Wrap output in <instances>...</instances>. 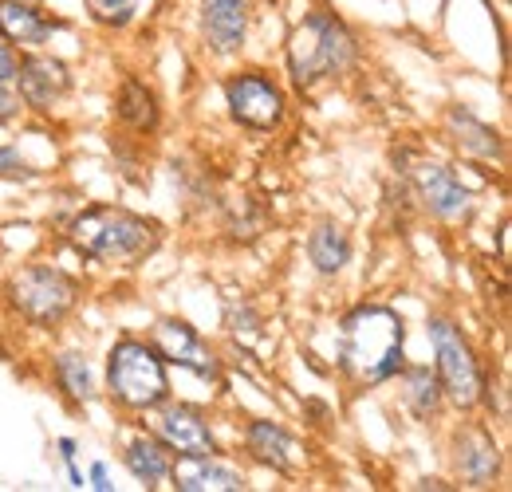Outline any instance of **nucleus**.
Here are the masks:
<instances>
[{
    "instance_id": "ddd939ff",
    "label": "nucleus",
    "mask_w": 512,
    "mask_h": 492,
    "mask_svg": "<svg viewBox=\"0 0 512 492\" xmlns=\"http://www.w3.org/2000/svg\"><path fill=\"white\" fill-rule=\"evenodd\" d=\"M241 445H245V453L253 457L260 469H272L280 477H292L304 465L300 437L288 430L284 422H272V418H249L241 426Z\"/></svg>"
},
{
    "instance_id": "c756f323",
    "label": "nucleus",
    "mask_w": 512,
    "mask_h": 492,
    "mask_svg": "<svg viewBox=\"0 0 512 492\" xmlns=\"http://www.w3.org/2000/svg\"><path fill=\"white\" fill-rule=\"evenodd\" d=\"M67 481H71V489H87V477L79 473V465H75V461H67Z\"/></svg>"
},
{
    "instance_id": "9b49d317",
    "label": "nucleus",
    "mask_w": 512,
    "mask_h": 492,
    "mask_svg": "<svg viewBox=\"0 0 512 492\" xmlns=\"http://www.w3.org/2000/svg\"><path fill=\"white\" fill-rule=\"evenodd\" d=\"M150 433L174 453V457H190V453H221L213 422L201 406L193 402H174L166 398L158 410H150Z\"/></svg>"
},
{
    "instance_id": "9d476101",
    "label": "nucleus",
    "mask_w": 512,
    "mask_h": 492,
    "mask_svg": "<svg viewBox=\"0 0 512 492\" xmlns=\"http://www.w3.org/2000/svg\"><path fill=\"white\" fill-rule=\"evenodd\" d=\"M12 83H16V95H20L24 111L52 115L67 95H71L75 75H71V67H67L64 60L48 56L44 48H36V52H20V60H16V79H12Z\"/></svg>"
},
{
    "instance_id": "7ed1b4c3",
    "label": "nucleus",
    "mask_w": 512,
    "mask_h": 492,
    "mask_svg": "<svg viewBox=\"0 0 512 492\" xmlns=\"http://www.w3.org/2000/svg\"><path fill=\"white\" fill-rule=\"evenodd\" d=\"M359 52H363L359 36L339 12L312 8L292 28V36L284 44V63H288V75L300 91H316L323 83L351 75V67L359 63Z\"/></svg>"
},
{
    "instance_id": "a211bd4d",
    "label": "nucleus",
    "mask_w": 512,
    "mask_h": 492,
    "mask_svg": "<svg viewBox=\"0 0 512 492\" xmlns=\"http://www.w3.org/2000/svg\"><path fill=\"white\" fill-rule=\"evenodd\" d=\"M394 382H398V394H402V406H406V414L414 418V422H434L442 410H446V394H442V382H438V374L434 367H426V363H406V367L394 374Z\"/></svg>"
},
{
    "instance_id": "c85d7f7f",
    "label": "nucleus",
    "mask_w": 512,
    "mask_h": 492,
    "mask_svg": "<svg viewBox=\"0 0 512 492\" xmlns=\"http://www.w3.org/2000/svg\"><path fill=\"white\" fill-rule=\"evenodd\" d=\"M56 449H60V457H64V465H67V461H75L79 441H75V437H60V441H56Z\"/></svg>"
},
{
    "instance_id": "1a4fd4ad",
    "label": "nucleus",
    "mask_w": 512,
    "mask_h": 492,
    "mask_svg": "<svg viewBox=\"0 0 512 492\" xmlns=\"http://www.w3.org/2000/svg\"><path fill=\"white\" fill-rule=\"evenodd\" d=\"M146 339L154 343V351L162 355L166 367L186 370V374L209 382V386H221V382H225V359L205 343V335L193 327L190 319H182V315H162V319L150 327Z\"/></svg>"
},
{
    "instance_id": "cd10ccee",
    "label": "nucleus",
    "mask_w": 512,
    "mask_h": 492,
    "mask_svg": "<svg viewBox=\"0 0 512 492\" xmlns=\"http://www.w3.org/2000/svg\"><path fill=\"white\" fill-rule=\"evenodd\" d=\"M16 60H20V52L0 36V79H4V83H12V79H16Z\"/></svg>"
},
{
    "instance_id": "b1692460",
    "label": "nucleus",
    "mask_w": 512,
    "mask_h": 492,
    "mask_svg": "<svg viewBox=\"0 0 512 492\" xmlns=\"http://www.w3.org/2000/svg\"><path fill=\"white\" fill-rule=\"evenodd\" d=\"M225 327H229V335L237 339V343H256L260 335H264V327H260V315L249 300H229L225 304Z\"/></svg>"
},
{
    "instance_id": "bb28decb",
    "label": "nucleus",
    "mask_w": 512,
    "mask_h": 492,
    "mask_svg": "<svg viewBox=\"0 0 512 492\" xmlns=\"http://www.w3.org/2000/svg\"><path fill=\"white\" fill-rule=\"evenodd\" d=\"M87 489H95V492H111V489H115V481H111V469H107V461H95V465L87 469Z\"/></svg>"
},
{
    "instance_id": "7c9ffc66",
    "label": "nucleus",
    "mask_w": 512,
    "mask_h": 492,
    "mask_svg": "<svg viewBox=\"0 0 512 492\" xmlns=\"http://www.w3.org/2000/svg\"><path fill=\"white\" fill-rule=\"evenodd\" d=\"M24 4H44V0H24Z\"/></svg>"
},
{
    "instance_id": "6e6552de",
    "label": "nucleus",
    "mask_w": 512,
    "mask_h": 492,
    "mask_svg": "<svg viewBox=\"0 0 512 492\" xmlns=\"http://www.w3.org/2000/svg\"><path fill=\"white\" fill-rule=\"evenodd\" d=\"M406 178H410V189H414V197H418V205H422L426 217H434L442 225H469L473 221L477 197H473L469 185L461 182V174L449 170L446 162L418 158L406 170Z\"/></svg>"
},
{
    "instance_id": "dca6fc26",
    "label": "nucleus",
    "mask_w": 512,
    "mask_h": 492,
    "mask_svg": "<svg viewBox=\"0 0 512 492\" xmlns=\"http://www.w3.org/2000/svg\"><path fill=\"white\" fill-rule=\"evenodd\" d=\"M71 24L60 16H48L44 4H24V0H0V36L16 52H36L48 48L56 32H67Z\"/></svg>"
},
{
    "instance_id": "423d86ee",
    "label": "nucleus",
    "mask_w": 512,
    "mask_h": 492,
    "mask_svg": "<svg viewBox=\"0 0 512 492\" xmlns=\"http://www.w3.org/2000/svg\"><path fill=\"white\" fill-rule=\"evenodd\" d=\"M426 339L434 351V374L442 382L446 402L457 410H477L489 398V374L481 367L473 343L465 339V331L449 319V315H430L426 319Z\"/></svg>"
},
{
    "instance_id": "412c9836",
    "label": "nucleus",
    "mask_w": 512,
    "mask_h": 492,
    "mask_svg": "<svg viewBox=\"0 0 512 492\" xmlns=\"http://www.w3.org/2000/svg\"><path fill=\"white\" fill-rule=\"evenodd\" d=\"M115 119L134 134H158L162 126V103L154 87H146L138 75H127L115 91Z\"/></svg>"
},
{
    "instance_id": "f3484780",
    "label": "nucleus",
    "mask_w": 512,
    "mask_h": 492,
    "mask_svg": "<svg viewBox=\"0 0 512 492\" xmlns=\"http://www.w3.org/2000/svg\"><path fill=\"white\" fill-rule=\"evenodd\" d=\"M166 485L178 492H241L245 473L221 461L217 453H190V457H174Z\"/></svg>"
},
{
    "instance_id": "4468645a",
    "label": "nucleus",
    "mask_w": 512,
    "mask_h": 492,
    "mask_svg": "<svg viewBox=\"0 0 512 492\" xmlns=\"http://www.w3.org/2000/svg\"><path fill=\"white\" fill-rule=\"evenodd\" d=\"M442 130H446L449 146L461 158H473V162H485V166H501L505 162V138H501V130L489 126L481 115H473L469 107H461V103L446 107Z\"/></svg>"
},
{
    "instance_id": "4be33fe9",
    "label": "nucleus",
    "mask_w": 512,
    "mask_h": 492,
    "mask_svg": "<svg viewBox=\"0 0 512 492\" xmlns=\"http://www.w3.org/2000/svg\"><path fill=\"white\" fill-rule=\"evenodd\" d=\"M304 252H308V260H312V268L320 272V276H339L347 264H351V237H347V229L339 225V221H320L312 233H308V241H304Z\"/></svg>"
},
{
    "instance_id": "a878e982",
    "label": "nucleus",
    "mask_w": 512,
    "mask_h": 492,
    "mask_svg": "<svg viewBox=\"0 0 512 492\" xmlns=\"http://www.w3.org/2000/svg\"><path fill=\"white\" fill-rule=\"evenodd\" d=\"M20 119H24V103L16 95V83L0 79V126H16Z\"/></svg>"
},
{
    "instance_id": "393cba45",
    "label": "nucleus",
    "mask_w": 512,
    "mask_h": 492,
    "mask_svg": "<svg viewBox=\"0 0 512 492\" xmlns=\"http://www.w3.org/2000/svg\"><path fill=\"white\" fill-rule=\"evenodd\" d=\"M36 178H40V170L28 158H20L16 146L0 142V182H36Z\"/></svg>"
},
{
    "instance_id": "20e7f679",
    "label": "nucleus",
    "mask_w": 512,
    "mask_h": 492,
    "mask_svg": "<svg viewBox=\"0 0 512 492\" xmlns=\"http://www.w3.org/2000/svg\"><path fill=\"white\" fill-rule=\"evenodd\" d=\"M103 394L115 410L146 418L150 410H158L166 398H174L170 386V367L162 363V355L154 351L150 339L142 335H119L107 351V367H103Z\"/></svg>"
},
{
    "instance_id": "aec40b11",
    "label": "nucleus",
    "mask_w": 512,
    "mask_h": 492,
    "mask_svg": "<svg viewBox=\"0 0 512 492\" xmlns=\"http://www.w3.org/2000/svg\"><path fill=\"white\" fill-rule=\"evenodd\" d=\"M52 386L71 410H87L99 398V378L87 363V355H79V351L52 355Z\"/></svg>"
},
{
    "instance_id": "f257e3e1",
    "label": "nucleus",
    "mask_w": 512,
    "mask_h": 492,
    "mask_svg": "<svg viewBox=\"0 0 512 492\" xmlns=\"http://www.w3.org/2000/svg\"><path fill=\"white\" fill-rule=\"evenodd\" d=\"M406 367V319L386 304H355L339 319V370L363 390L394 382Z\"/></svg>"
},
{
    "instance_id": "2eb2a0df",
    "label": "nucleus",
    "mask_w": 512,
    "mask_h": 492,
    "mask_svg": "<svg viewBox=\"0 0 512 492\" xmlns=\"http://www.w3.org/2000/svg\"><path fill=\"white\" fill-rule=\"evenodd\" d=\"M201 36L217 60H233L249 44V0H201Z\"/></svg>"
},
{
    "instance_id": "39448f33",
    "label": "nucleus",
    "mask_w": 512,
    "mask_h": 492,
    "mask_svg": "<svg viewBox=\"0 0 512 492\" xmlns=\"http://www.w3.org/2000/svg\"><path fill=\"white\" fill-rule=\"evenodd\" d=\"M79 296H83V284L60 264H28L4 280V304L16 319L40 331L60 327L79 308Z\"/></svg>"
},
{
    "instance_id": "5701e85b",
    "label": "nucleus",
    "mask_w": 512,
    "mask_h": 492,
    "mask_svg": "<svg viewBox=\"0 0 512 492\" xmlns=\"http://www.w3.org/2000/svg\"><path fill=\"white\" fill-rule=\"evenodd\" d=\"M146 0H83V12L91 24L107 28V32H127L138 24Z\"/></svg>"
},
{
    "instance_id": "f03ea898",
    "label": "nucleus",
    "mask_w": 512,
    "mask_h": 492,
    "mask_svg": "<svg viewBox=\"0 0 512 492\" xmlns=\"http://www.w3.org/2000/svg\"><path fill=\"white\" fill-rule=\"evenodd\" d=\"M67 245L99 268H138L162 245V225L123 205H87L67 221Z\"/></svg>"
},
{
    "instance_id": "0eeeda50",
    "label": "nucleus",
    "mask_w": 512,
    "mask_h": 492,
    "mask_svg": "<svg viewBox=\"0 0 512 492\" xmlns=\"http://www.w3.org/2000/svg\"><path fill=\"white\" fill-rule=\"evenodd\" d=\"M225 107L233 123L253 134H272L288 119V95L280 79H272L260 67H241L225 79Z\"/></svg>"
},
{
    "instance_id": "6ab92c4d",
    "label": "nucleus",
    "mask_w": 512,
    "mask_h": 492,
    "mask_svg": "<svg viewBox=\"0 0 512 492\" xmlns=\"http://www.w3.org/2000/svg\"><path fill=\"white\" fill-rule=\"evenodd\" d=\"M170 465H174V453L154 433H134L123 445V469L142 489H162L170 481Z\"/></svg>"
},
{
    "instance_id": "f8f14e48",
    "label": "nucleus",
    "mask_w": 512,
    "mask_h": 492,
    "mask_svg": "<svg viewBox=\"0 0 512 492\" xmlns=\"http://www.w3.org/2000/svg\"><path fill=\"white\" fill-rule=\"evenodd\" d=\"M449 449H453V473H457L461 485L489 489L493 481H501L505 453H501L497 437L485 430V426H477V422L461 426V430L453 433V445Z\"/></svg>"
}]
</instances>
